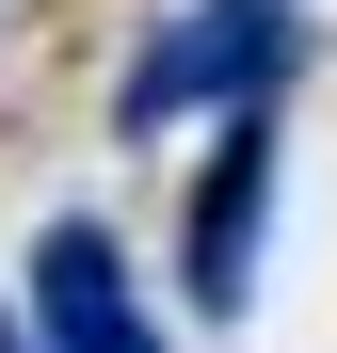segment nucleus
<instances>
[{
  "instance_id": "nucleus-1",
  "label": "nucleus",
  "mask_w": 337,
  "mask_h": 353,
  "mask_svg": "<svg viewBox=\"0 0 337 353\" xmlns=\"http://www.w3.org/2000/svg\"><path fill=\"white\" fill-rule=\"evenodd\" d=\"M305 65V0H177V17L145 32L129 65V129H177V112H209V129H241V112H273V81Z\"/></svg>"
},
{
  "instance_id": "nucleus-2",
  "label": "nucleus",
  "mask_w": 337,
  "mask_h": 353,
  "mask_svg": "<svg viewBox=\"0 0 337 353\" xmlns=\"http://www.w3.org/2000/svg\"><path fill=\"white\" fill-rule=\"evenodd\" d=\"M32 353H161L145 337V289H129V257H112L96 209H65L32 241Z\"/></svg>"
},
{
  "instance_id": "nucleus-3",
  "label": "nucleus",
  "mask_w": 337,
  "mask_h": 353,
  "mask_svg": "<svg viewBox=\"0 0 337 353\" xmlns=\"http://www.w3.org/2000/svg\"><path fill=\"white\" fill-rule=\"evenodd\" d=\"M257 225H273V112H241V129H225V161L193 176V241H177V273H193L209 321L257 305Z\"/></svg>"
}]
</instances>
